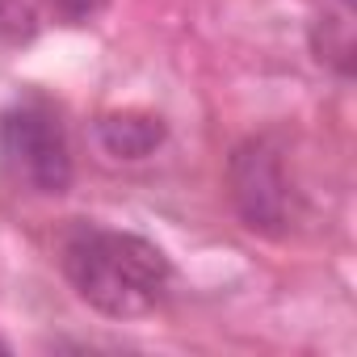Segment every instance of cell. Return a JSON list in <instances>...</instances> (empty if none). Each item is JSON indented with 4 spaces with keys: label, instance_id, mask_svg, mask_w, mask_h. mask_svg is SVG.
I'll list each match as a JSON object with an SVG mask.
<instances>
[{
    "label": "cell",
    "instance_id": "cell-1",
    "mask_svg": "<svg viewBox=\"0 0 357 357\" xmlns=\"http://www.w3.org/2000/svg\"><path fill=\"white\" fill-rule=\"evenodd\" d=\"M63 273L72 290L109 319L147 315L172 282V265L151 240L135 231H109L97 223H80L68 231Z\"/></svg>",
    "mask_w": 357,
    "mask_h": 357
},
{
    "label": "cell",
    "instance_id": "cell-2",
    "mask_svg": "<svg viewBox=\"0 0 357 357\" xmlns=\"http://www.w3.org/2000/svg\"><path fill=\"white\" fill-rule=\"evenodd\" d=\"M0 164L38 194H63L72 185L68 130L47 101H13L0 114Z\"/></svg>",
    "mask_w": 357,
    "mask_h": 357
},
{
    "label": "cell",
    "instance_id": "cell-3",
    "mask_svg": "<svg viewBox=\"0 0 357 357\" xmlns=\"http://www.w3.org/2000/svg\"><path fill=\"white\" fill-rule=\"evenodd\" d=\"M231 198L244 227L278 236L290 223V181L269 139H248L231 155Z\"/></svg>",
    "mask_w": 357,
    "mask_h": 357
},
{
    "label": "cell",
    "instance_id": "cell-4",
    "mask_svg": "<svg viewBox=\"0 0 357 357\" xmlns=\"http://www.w3.org/2000/svg\"><path fill=\"white\" fill-rule=\"evenodd\" d=\"M164 135H168L164 118L143 114V109H122V114L97 118V143L114 160H143L164 143Z\"/></svg>",
    "mask_w": 357,
    "mask_h": 357
},
{
    "label": "cell",
    "instance_id": "cell-5",
    "mask_svg": "<svg viewBox=\"0 0 357 357\" xmlns=\"http://www.w3.org/2000/svg\"><path fill=\"white\" fill-rule=\"evenodd\" d=\"M34 34V9L30 0H0V38L22 43Z\"/></svg>",
    "mask_w": 357,
    "mask_h": 357
},
{
    "label": "cell",
    "instance_id": "cell-6",
    "mask_svg": "<svg viewBox=\"0 0 357 357\" xmlns=\"http://www.w3.org/2000/svg\"><path fill=\"white\" fill-rule=\"evenodd\" d=\"M51 5H55V13H59L63 22L84 26V22H93V17L105 9V0H51Z\"/></svg>",
    "mask_w": 357,
    "mask_h": 357
},
{
    "label": "cell",
    "instance_id": "cell-7",
    "mask_svg": "<svg viewBox=\"0 0 357 357\" xmlns=\"http://www.w3.org/2000/svg\"><path fill=\"white\" fill-rule=\"evenodd\" d=\"M5 353H9V344H5V340H0V357H5Z\"/></svg>",
    "mask_w": 357,
    "mask_h": 357
}]
</instances>
